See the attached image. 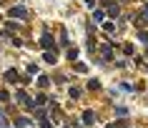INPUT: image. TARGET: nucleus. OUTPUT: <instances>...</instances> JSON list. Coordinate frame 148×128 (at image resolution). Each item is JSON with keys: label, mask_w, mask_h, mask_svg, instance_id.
Returning <instances> with one entry per match:
<instances>
[{"label": "nucleus", "mask_w": 148, "mask_h": 128, "mask_svg": "<svg viewBox=\"0 0 148 128\" xmlns=\"http://www.w3.org/2000/svg\"><path fill=\"white\" fill-rule=\"evenodd\" d=\"M10 15H13V18H25V15H28V10H25V8H13V10H10Z\"/></svg>", "instance_id": "nucleus-1"}]
</instances>
